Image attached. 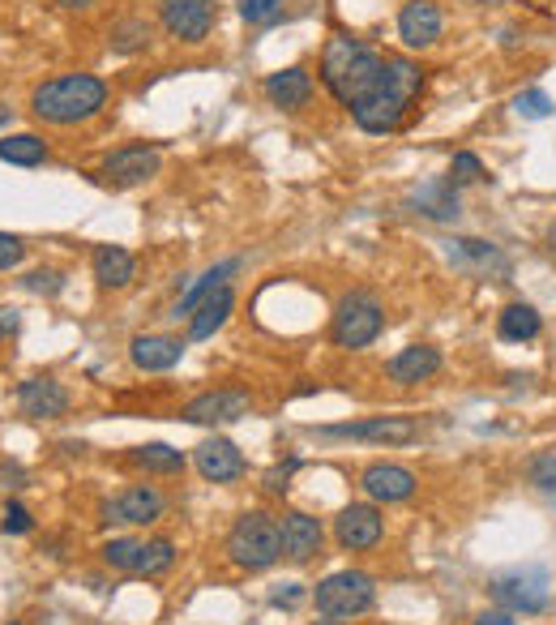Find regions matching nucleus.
<instances>
[{"mask_svg":"<svg viewBox=\"0 0 556 625\" xmlns=\"http://www.w3.org/2000/svg\"><path fill=\"white\" fill-rule=\"evenodd\" d=\"M103 107H107V82L95 73H61L31 91V112L43 125H56V129L86 125Z\"/></svg>","mask_w":556,"mask_h":625,"instance_id":"obj_1","label":"nucleus"},{"mask_svg":"<svg viewBox=\"0 0 556 625\" xmlns=\"http://www.w3.org/2000/svg\"><path fill=\"white\" fill-rule=\"evenodd\" d=\"M381 69H386V61L368 43L352 39V34H329L326 52H322V82L343 107H356L360 100H368L381 86Z\"/></svg>","mask_w":556,"mask_h":625,"instance_id":"obj_2","label":"nucleus"},{"mask_svg":"<svg viewBox=\"0 0 556 625\" xmlns=\"http://www.w3.org/2000/svg\"><path fill=\"white\" fill-rule=\"evenodd\" d=\"M228 558L240 570H270L274 561L283 558V531L279 519L265 510H244L235 527L228 531Z\"/></svg>","mask_w":556,"mask_h":625,"instance_id":"obj_3","label":"nucleus"},{"mask_svg":"<svg viewBox=\"0 0 556 625\" xmlns=\"http://www.w3.org/2000/svg\"><path fill=\"white\" fill-rule=\"evenodd\" d=\"M386 330V309L373 292H352L338 300L334 322H329V343L343 352H360L368 343H377V334Z\"/></svg>","mask_w":556,"mask_h":625,"instance_id":"obj_4","label":"nucleus"},{"mask_svg":"<svg viewBox=\"0 0 556 625\" xmlns=\"http://www.w3.org/2000/svg\"><path fill=\"white\" fill-rule=\"evenodd\" d=\"M377 604V583L364 570H338L313 587V608L334 622H352Z\"/></svg>","mask_w":556,"mask_h":625,"instance_id":"obj_5","label":"nucleus"},{"mask_svg":"<svg viewBox=\"0 0 556 625\" xmlns=\"http://www.w3.org/2000/svg\"><path fill=\"white\" fill-rule=\"evenodd\" d=\"M489 595L505 613H544L553 600V579L544 565H514V570L492 574Z\"/></svg>","mask_w":556,"mask_h":625,"instance_id":"obj_6","label":"nucleus"},{"mask_svg":"<svg viewBox=\"0 0 556 625\" xmlns=\"http://www.w3.org/2000/svg\"><path fill=\"white\" fill-rule=\"evenodd\" d=\"M159 146L155 142H133V146H120V150H112L103 167H98V176H103V185H112V189H133V185H146L155 171H159Z\"/></svg>","mask_w":556,"mask_h":625,"instance_id":"obj_7","label":"nucleus"},{"mask_svg":"<svg viewBox=\"0 0 556 625\" xmlns=\"http://www.w3.org/2000/svg\"><path fill=\"white\" fill-rule=\"evenodd\" d=\"M322 437H343V441H381V446H407L420 437V425L407 416H373V420H352V425L317 428Z\"/></svg>","mask_w":556,"mask_h":625,"instance_id":"obj_8","label":"nucleus"},{"mask_svg":"<svg viewBox=\"0 0 556 625\" xmlns=\"http://www.w3.org/2000/svg\"><path fill=\"white\" fill-rule=\"evenodd\" d=\"M164 31L180 43H201L214 31V0H159Z\"/></svg>","mask_w":556,"mask_h":625,"instance_id":"obj_9","label":"nucleus"},{"mask_svg":"<svg viewBox=\"0 0 556 625\" xmlns=\"http://www.w3.org/2000/svg\"><path fill=\"white\" fill-rule=\"evenodd\" d=\"M253 412V395L249 390H206L185 403L180 420L189 425H231V420H244Z\"/></svg>","mask_w":556,"mask_h":625,"instance_id":"obj_10","label":"nucleus"},{"mask_svg":"<svg viewBox=\"0 0 556 625\" xmlns=\"http://www.w3.org/2000/svg\"><path fill=\"white\" fill-rule=\"evenodd\" d=\"M164 514V493L155 485H129L103 506V523L146 527Z\"/></svg>","mask_w":556,"mask_h":625,"instance_id":"obj_11","label":"nucleus"},{"mask_svg":"<svg viewBox=\"0 0 556 625\" xmlns=\"http://www.w3.org/2000/svg\"><path fill=\"white\" fill-rule=\"evenodd\" d=\"M193 462H197V471H201V480H210V485H231V480H240L244 467H249L244 455H240V446L228 441V437H206L193 450Z\"/></svg>","mask_w":556,"mask_h":625,"instance_id":"obj_12","label":"nucleus"},{"mask_svg":"<svg viewBox=\"0 0 556 625\" xmlns=\"http://www.w3.org/2000/svg\"><path fill=\"white\" fill-rule=\"evenodd\" d=\"M364 493L373 497V501H381V506H398V501H411L416 497V471H407V467H398V462H368L360 476Z\"/></svg>","mask_w":556,"mask_h":625,"instance_id":"obj_13","label":"nucleus"},{"mask_svg":"<svg viewBox=\"0 0 556 625\" xmlns=\"http://www.w3.org/2000/svg\"><path fill=\"white\" fill-rule=\"evenodd\" d=\"M18 412L31 420H61L69 412V390L56 377H27L18 386Z\"/></svg>","mask_w":556,"mask_h":625,"instance_id":"obj_14","label":"nucleus"},{"mask_svg":"<svg viewBox=\"0 0 556 625\" xmlns=\"http://www.w3.org/2000/svg\"><path fill=\"white\" fill-rule=\"evenodd\" d=\"M334 535H338V544H343L347 553H364V549H373V544L381 540V514H377V506L356 501V506L338 510V519H334Z\"/></svg>","mask_w":556,"mask_h":625,"instance_id":"obj_15","label":"nucleus"},{"mask_svg":"<svg viewBox=\"0 0 556 625\" xmlns=\"http://www.w3.org/2000/svg\"><path fill=\"white\" fill-rule=\"evenodd\" d=\"M279 531H283V558L295 561V565H304V561H313L322 553V540H326L322 519H313L304 510H287L279 519Z\"/></svg>","mask_w":556,"mask_h":625,"instance_id":"obj_16","label":"nucleus"},{"mask_svg":"<svg viewBox=\"0 0 556 625\" xmlns=\"http://www.w3.org/2000/svg\"><path fill=\"white\" fill-rule=\"evenodd\" d=\"M407 112H411V103L398 100L394 91H386V86H377L368 100H360L356 107H352V116H356V125H360L364 133H394L402 121H407Z\"/></svg>","mask_w":556,"mask_h":625,"instance_id":"obj_17","label":"nucleus"},{"mask_svg":"<svg viewBox=\"0 0 556 625\" xmlns=\"http://www.w3.org/2000/svg\"><path fill=\"white\" fill-rule=\"evenodd\" d=\"M441 9H437V0H407L402 9H398V39L407 43V48H432L437 39H441Z\"/></svg>","mask_w":556,"mask_h":625,"instance_id":"obj_18","label":"nucleus"},{"mask_svg":"<svg viewBox=\"0 0 556 625\" xmlns=\"http://www.w3.org/2000/svg\"><path fill=\"white\" fill-rule=\"evenodd\" d=\"M445 249H450V262L459 265V270H475V274H496V279H505L510 274V258L489 244V240H475V236H454V240H445Z\"/></svg>","mask_w":556,"mask_h":625,"instance_id":"obj_19","label":"nucleus"},{"mask_svg":"<svg viewBox=\"0 0 556 625\" xmlns=\"http://www.w3.org/2000/svg\"><path fill=\"white\" fill-rule=\"evenodd\" d=\"M129 361L141 373H167L185 361V343L176 334H137L129 343Z\"/></svg>","mask_w":556,"mask_h":625,"instance_id":"obj_20","label":"nucleus"},{"mask_svg":"<svg viewBox=\"0 0 556 625\" xmlns=\"http://www.w3.org/2000/svg\"><path fill=\"white\" fill-rule=\"evenodd\" d=\"M437 368H441V352L428 347V343H411V347H402L398 356H390L386 377L398 382V386H420L428 377H437Z\"/></svg>","mask_w":556,"mask_h":625,"instance_id":"obj_21","label":"nucleus"},{"mask_svg":"<svg viewBox=\"0 0 556 625\" xmlns=\"http://www.w3.org/2000/svg\"><path fill=\"white\" fill-rule=\"evenodd\" d=\"M265 100L274 103V107H283V112H300L304 103L313 100V77H308V69H279V73H270L265 77Z\"/></svg>","mask_w":556,"mask_h":625,"instance_id":"obj_22","label":"nucleus"},{"mask_svg":"<svg viewBox=\"0 0 556 625\" xmlns=\"http://www.w3.org/2000/svg\"><path fill=\"white\" fill-rule=\"evenodd\" d=\"M411 206H416V215L437 219V223H454L462 210L459 189H454L450 180H428V185H420V189L411 194Z\"/></svg>","mask_w":556,"mask_h":625,"instance_id":"obj_23","label":"nucleus"},{"mask_svg":"<svg viewBox=\"0 0 556 625\" xmlns=\"http://www.w3.org/2000/svg\"><path fill=\"white\" fill-rule=\"evenodd\" d=\"M91 265H95L98 288H112V292L129 288V283H133V270H137L133 253H129V249H120V244H98L95 258H91Z\"/></svg>","mask_w":556,"mask_h":625,"instance_id":"obj_24","label":"nucleus"},{"mask_svg":"<svg viewBox=\"0 0 556 625\" xmlns=\"http://www.w3.org/2000/svg\"><path fill=\"white\" fill-rule=\"evenodd\" d=\"M231 309H235V292L231 288H219L214 296H206L197 304L193 313H189V338H214V330H223V322L231 317Z\"/></svg>","mask_w":556,"mask_h":625,"instance_id":"obj_25","label":"nucleus"},{"mask_svg":"<svg viewBox=\"0 0 556 625\" xmlns=\"http://www.w3.org/2000/svg\"><path fill=\"white\" fill-rule=\"evenodd\" d=\"M235 270H240V258H228V262H214L206 274H197V283H189V288H185V296H180V304H176V317H180V313L189 317L201 300L214 296L219 288H228V279L235 274Z\"/></svg>","mask_w":556,"mask_h":625,"instance_id":"obj_26","label":"nucleus"},{"mask_svg":"<svg viewBox=\"0 0 556 625\" xmlns=\"http://www.w3.org/2000/svg\"><path fill=\"white\" fill-rule=\"evenodd\" d=\"M381 86H386V91H394L398 100L416 103V100H420V91H424V69L416 65V61H407V56H386Z\"/></svg>","mask_w":556,"mask_h":625,"instance_id":"obj_27","label":"nucleus"},{"mask_svg":"<svg viewBox=\"0 0 556 625\" xmlns=\"http://www.w3.org/2000/svg\"><path fill=\"white\" fill-rule=\"evenodd\" d=\"M129 462L137 467V471H146V476H180V471H185V455L171 450V446H164V441L133 446Z\"/></svg>","mask_w":556,"mask_h":625,"instance_id":"obj_28","label":"nucleus"},{"mask_svg":"<svg viewBox=\"0 0 556 625\" xmlns=\"http://www.w3.org/2000/svg\"><path fill=\"white\" fill-rule=\"evenodd\" d=\"M539 330H544V322L531 304H505L496 317V334L505 343H531V338H539Z\"/></svg>","mask_w":556,"mask_h":625,"instance_id":"obj_29","label":"nucleus"},{"mask_svg":"<svg viewBox=\"0 0 556 625\" xmlns=\"http://www.w3.org/2000/svg\"><path fill=\"white\" fill-rule=\"evenodd\" d=\"M0 159L13 167H39L48 159V142L34 137V133H13V137H0Z\"/></svg>","mask_w":556,"mask_h":625,"instance_id":"obj_30","label":"nucleus"},{"mask_svg":"<svg viewBox=\"0 0 556 625\" xmlns=\"http://www.w3.org/2000/svg\"><path fill=\"white\" fill-rule=\"evenodd\" d=\"M171 565H176V544H171L167 535H159V540H146V544H141L133 574H141V579H155V574H167Z\"/></svg>","mask_w":556,"mask_h":625,"instance_id":"obj_31","label":"nucleus"},{"mask_svg":"<svg viewBox=\"0 0 556 625\" xmlns=\"http://www.w3.org/2000/svg\"><path fill=\"white\" fill-rule=\"evenodd\" d=\"M240 18L249 27H274L283 18V0H240Z\"/></svg>","mask_w":556,"mask_h":625,"instance_id":"obj_32","label":"nucleus"},{"mask_svg":"<svg viewBox=\"0 0 556 625\" xmlns=\"http://www.w3.org/2000/svg\"><path fill=\"white\" fill-rule=\"evenodd\" d=\"M526 476H531V485L539 493L556 501V455H535V459L526 462Z\"/></svg>","mask_w":556,"mask_h":625,"instance_id":"obj_33","label":"nucleus"},{"mask_svg":"<svg viewBox=\"0 0 556 625\" xmlns=\"http://www.w3.org/2000/svg\"><path fill=\"white\" fill-rule=\"evenodd\" d=\"M137 553H141V540H107L103 544V561L112 565V570H133L137 565Z\"/></svg>","mask_w":556,"mask_h":625,"instance_id":"obj_34","label":"nucleus"},{"mask_svg":"<svg viewBox=\"0 0 556 625\" xmlns=\"http://www.w3.org/2000/svg\"><path fill=\"white\" fill-rule=\"evenodd\" d=\"M484 176V164H480V155H471V150H459L454 159H450V185L459 189V185H475Z\"/></svg>","mask_w":556,"mask_h":625,"instance_id":"obj_35","label":"nucleus"},{"mask_svg":"<svg viewBox=\"0 0 556 625\" xmlns=\"http://www.w3.org/2000/svg\"><path fill=\"white\" fill-rule=\"evenodd\" d=\"M514 112L518 116H526V121H548L556 112V103L544 95V91H523L518 100H514Z\"/></svg>","mask_w":556,"mask_h":625,"instance_id":"obj_36","label":"nucleus"},{"mask_svg":"<svg viewBox=\"0 0 556 625\" xmlns=\"http://www.w3.org/2000/svg\"><path fill=\"white\" fill-rule=\"evenodd\" d=\"M146 43H150V27H146V22H125V27L112 31V48H116V52H137V48H146Z\"/></svg>","mask_w":556,"mask_h":625,"instance_id":"obj_37","label":"nucleus"},{"mask_svg":"<svg viewBox=\"0 0 556 625\" xmlns=\"http://www.w3.org/2000/svg\"><path fill=\"white\" fill-rule=\"evenodd\" d=\"M0 527H4L9 535H27V531L34 527V519H31V510H27V506L9 501V506H4V519H0Z\"/></svg>","mask_w":556,"mask_h":625,"instance_id":"obj_38","label":"nucleus"},{"mask_svg":"<svg viewBox=\"0 0 556 625\" xmlns=\"http://www.w3.org/2000/svg\"><path fill=\"white\" fill-rule=\"evenodd\" d=\"M27 258V244H22V236H9V231H0V270H13V265H22Z\"/></svg>","mask_w":556,"mask_h":625,"instance_id":"obj_39","label":"nucleus"},{"mask_svg":"<svg viewBox=\"0 0 556 625\" xmlns=\"http://www.w3.org/2000/svg\"><path fill=\"white\" fill-rule=\"evenodd\" d=\"M22 283H27L31 292H61V288H65V279H61L56 270H31Z\"/></svg>","mask_w":556,"mask_h":625,"instance_id":"obj_40","label":"nucleus"},{"mask_svg":"<svg viewBox=\"0 0 556 625\" xmlns=\"http://www.w3.org/2000/svg\"><path fill=\"white\" fill-rule=\"evenodd\" d=\"M270 604H274V608H300V604H304V587H300V583H279V587L270 592Z\"/></svg>","mask_w":556,"mask_h":625,"instance_id":"obj_41","label":"nucleus"},{"mask_svg":"<svg viewBox=\"0 0 556 625\" xmlns=\"http://www.w3.org/2000/svg\"><path fill=\"white\" fill-rule=\"evenodd\" d=\"M295 462H287V467H274L270 476H265V489H274V493H283L287 489V480H292Z\"/></svg>","mask_w":556,"mask_h":625,"instance_id":"obj_42","label":"nucleus"},{"mask_svg":"<svg viewBox=\"0 0 556 625\" xmlns=\"http://www.w3.org/2000/svg\"><path fill=\"white\" fill-rule=\"evenodd\" d=\"M22 326V317H18V309H0V338H13Z\"/></svg>","mask_w":556,"mask_h":625,"instance_id":"obj_43","label":"nucleus"},{"mask_svg":"<svg viewBox=\"0 0 556 625\" xmlns=\"http://www.w3.org/2000/svg\"><path fill=\"white\" fill-rule=\"evenodd\" d=\"M475 625H514V613H505V608H489V613H480Z\"/></svg>","mask_w":556,"mask_h":625,"instance_id":"obj_44","label":"nucleus"},{"mask_svg":"<svg viewBox=\"0 0 556 625\" xmlns=\"http://www.w3.org/2000/svg\"><path fill=\"white\" fill-rule=\"evenodd\" d=\"M52 4H56V9H91L95 0H52Z\"/></svg>","mask_w":556,"mask_h":625,"instance_id":"obj_45","label":"nucleus"},{"mask_svg":"<svg viewBox=\"0 0 556 625\" xmlns=\"http://www.w3.org/2000/svg\"><path fill=\"white\" fill-rule=\"evenodd\" d=\"M548 249H553V253H556V228L548 231Z\"/></svg>","mask_w":556,"mask_h":625,"instance_id":"obj_46","label":"nucleus"},{"mask_svg":"<svg viewBox=\"0 0 556 625\" xmlns=\"http://www.w3.org/2000/svg\"><path fill=\"white\" fill-rule=\"evenodd\" d=\"M322 625H347V622H334V617H329V622H322Z\"/></svg>","mask_w":556,"mask_h":625,"instance_id":"obj_47","label":"nucleus"},{"mask_svg":"<svg viewBox=\"0 0 556 625\" xmlns=\"http://www.w3.org/2000/svg\"><path fill=\"white\" fill-rule=\"evenodd\" d=\"M9 625H22V622H9Z\"/></svg>","mask_w":556,"mask_h":625,"instance_id":"obj_48","label":"nucleus"}]
</instances>
